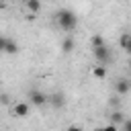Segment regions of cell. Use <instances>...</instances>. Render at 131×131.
<instances>
[{
  "label": "cell",
  "instance_id": "1",
  "mask_svg": "<svg viewBox=\"0 0 131 131\" xmlns=\"http://www.w3.org/2000/svg\"><path fill=\"white\" fill-rule=\"evenodd\" d=\"M55 20H57L59 29L66 31V33H72V31L76 29V25H78V16H76V12H72V10H68V8L57 10V12H55Z\"/></svg>",
  "mask_w": 131,
  "mask_h": 131
},
{
  "label": "cell",
  "instance_id": "2",
  "mask_svg": "<svg viewBox=\"0 0 131 131\" xmlns=\"http://www.w3.org/2000/svg\"><path fill=\"white\" fill-rule=\"evenodd\" d=\"M92 55H94L96 63H100V66H106V63L111 61V49H108L106 45H100V47H92Z\"/></svg>",
  "mask_w": 131,
  "mask_h": 131
},
{
  "label": "cell",
  "instance_id": "3",
  "mask_svg": "<svg viewBox=\"0 0 131 131\" xmlns=\"http://www.w3.org/2000/svg\"><path fill=\"white\" fill-rule=\"evenodd\" d=\"M29 104H33V106H43V104H47V94L41 92V90H31V92H29Z\"/></svg>",
  "mask_w": 131,
  "mask_h": 131
},
{
  "label": "cell",
  "instance_id": "4",
  "mask_svg": "<svg viewBox=\"0 0 131 131\" xmlns=\"http://www.w3.org/2000/svg\"><path fill=\"white\" fill-rule=\"evenodd\" d=\"M31 113V104L29 102H16L12 106V117H18V119H27Z\"/></svg>",
  "mask_w": 131,
  "mask_h": 131
},
{
  "label": "cell",
  "instance_id": "5",
  "mask_svg": "<svg viewBox=\"0 0 131 131\" xmlns=\"http://www.w3.org/2000/svg\"><path fill=\"white\" fill-rule=\"evenodd\" d=\"M115 92H117V94H127V92H131V80L119 78V80L115 82Z\"/></svg>",
  "mask_w": 131,
  "mask_h": 131
},
{
  "label": "cell",
  "instance_id": "6",
  "mask_svg": "<svg viewBox=\"0 0 131 131\" xmlns=\"http://www.w3.org/2000/svg\"><path fill=\"white\" fill-rule=\"evenodd\" d=\"M47 102H49L51 106H55V108H61V106H66V98H63V94H61V92H55V94L47 96Z\"/></svg>",
  "mask_w": 131,
  "mask_h": 131
},
{
  "label": "cell",
  "instance_id": "7",
  "mask_svg": "<svg viewBox=\"0 0 131 131\" xmlns=\"http://www.w3.org/2000/svg\"><path fill=\"white\" fill-rule=\"evenodd\" d=\"M119 45L131 55V33H123V35L119 37Z\"/></svg>",
  "mask_w": 131,
  "mask_h": 131
},
{
  "label": "cell",
  "instance_id": "8",
  "mask_svg": "<svg viewBox=\"0 0 131 131\" xmlns=\"http://www.w3.org/2000/svg\"><path fill=\"white\" fill-rule=\"evenodd\" d=\"M4 53H8V55H14V53H18V43H16V41H12V39H6Z\"/></svg>",
  "mask_w": 131,
  "mask_h": 131
},
{
  "label": "cell",
  "instance_id": "9",
  "mask_svg": "<svg viewBox=\"0 0 131 131\" xmlns=\"http://www.w3.org/2000/svg\"><path fill=\"white\" fill-rule=\"evenodd\" d=\"M92 76H94V78H98V80L106 78V68H104V66H100V63H96V66L92 68Z\"/></svg>",
  "mask_w": 131,
  "mask_h": 131
},
{
  "label": "cell",
  "instance_id": "10",
  "mask_svg": "<svg viewBox=\"0 0 131 131\" xmlns=\"http://www.w3.org/2000/svg\"><path fill=\"white\" fill-rule=\"evenodd\" d=\"M61 51H63V53H72V51H74V39H72V37H66V39L61 41Z\"/></svg>",
  "mask_w": 131,
  "mask_h": 131
},
{
  "label": "cell",
  "instance_id": "11",
  "mask_svg": "<svg viewBox=\"0 0 131 131\" xmlns=\"http://www.w3.org/2000/svg\"><path fill=\"white\" fill-rule=\"evenodd\" d=\"M25 2H27V8H29L31 14H37L41 10V2L39 0H25Z\"/></svg>",
  "mask_w": 131,
  "mask_h": 131
},
{
  "label": "cell",
  "instance_id": "12",
  "mask_svg": "<svg viewBox=\"0 0 131 131\" xmlns=\"http://www.w3.org/2000/svg\"><path fill=\"white\" fill-rule=\"evenodd\" d=\"M123 121H125V117H123V113H121V111H115V113H111V123H113V125H117V127H119Z\"/></svg>",
  "mask_w": 131,
  "mask_h": 131
},
{
  "label": "cell",
  "instance_id": "13",
  "mask_svg": "<svg viewBox=\"0 0 131 131\" xmlns=\"http://www.w3.org/2000/svg\"><path fill=\"white\" fill-rule=\"evenodd\" d=\"M90 43H92V47H100V45H106V43H104V39H102V35H98V33L90 37Z\"/></svg>",
  "mask_w": 131,
  "mask_h": 131
},
{
  "label": "cell",
  "instance_id": "14",
  "mask_svg": "<svg viewBox=\"0 0 131 131\" xmlns=\"http://www.w3.org/2000/svg\"><path fill=\"white\" fill-rule=\"evenodd\" d=\"M94 131H119V127L113 125V123H108L106 127H98V129H94Z\"/></svg>",
  "mask_w": 131,
  "mask_h": 131
},
{
  "label": "cell",
  "instance_id": "15",
  "mask_svg": "<svg viewBox=\"0 0 131 131\" xmlns=\"http://www.w3.org/2000/svg\"><path fill=\"white\" fill-rule=\"evenodd\" d=\"M123 127H125V131H131V119H125L123 121Z\"/></svg>",
  "mask_w": 131,
  "mask_h": 131
},
{
  "label": "cell",
  "instance_id": "16",
  "mask_svg": "<svg viewBox=\"0 0 131 131\" xmlns=\"http://www.w3.org/2000/svg\"><path fill=\"white\" fill-rule=\"evenodd\" d=\"M4 45H6V37L0 35V53H4Z\"/></svg>",
  "mask_w": 131,
  "mask_h": 131
},
{
  "label": "cell",
  "instance_id": "17",
  "mask_svg": "<svg viewBox=\"0 0 131 131\" xmlns=\"http://www.w3.org/2000/svg\"><path fill=\"white\" fill-rule=\"evenodd\" d=\"M66 131H84V129H82V127H78V125H70Z\"/></svg>",
  "mask_w": 131,
  "mask_h": 131
},
{
  "label": "cell",
  "instance_id": "18",
  "mask_svg": "<svg viewBox=\"0 0 131 131\" xmlns=\"http://www.w3.org/2000/svg\"><path fill=\"white\" fill-rule=\"evenodd\" d=\"M0 102L6 104V102H8V94H0Z\"/></svg>",
  "mask_w": 131,
  "mask_h": 131
},
{
  "label": "cell",
  "instance_id": "19",
  "mask_svg": "<svg viewBox=\"0 0 131 131\" xmlns=\"http://www.w3.org/2000/svg\"><path fill=\"white\" fill-rule=\"evenodd\" d=\"M127 66H129V72H131V57H129V63H127Z\"/></svg>",
  "mask_w": 131,
  "mask_h": 131
}]
</instances>
